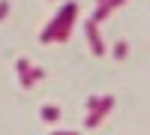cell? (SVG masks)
<instances>
[{
    "mask_svg": "<svg viewBox=\"0 0 150 135\" xmlns=\"http://www.w3.org/2000/svg\"><path fill=\"white\" fill-rule=\"evenodd\" d=\"M42 75H45V69H42V66H30V69L21 75V87H33V84L39 81Z\"/></svg>",
    "mask_w": 150,
    "mask_h": 135,
    "instance_id": "obj_5",
    "label": "cell"
},
{
    "mask_svg": "<svg viewBox=\"0 0 150 135\" xmlns=\"http://www.w3.org/2000/svg\"><path fill=\"white\" fill-rule=\"evenodd\" d=\"M84 33H87V42H90V48H93V57H102L105 54V45H102V36H99V24L93 18L84 21Z\"/></svg>",
    "mask_w": 150,
    "mask_h": 135,
    "instance_id": "obj_3",
    "label": "cell"
},
{
    "mask_svg": "<svg viewBox=\"0 0 150 135\" xmlns=\"http://www.w3.org/2000/svg\"><path fill=\"white\" fill-rule=\"evenodd\" d=\"M9 15V0H0V21Z\"/></svg>",
    "mask_w": 150,
    "mask_h": 135,
    "instance_id": "obj_9",
    "label": "cell"
},
{
    "mask_svg": "<svg viewBox=\"0 0 150 135\" xmlns=\"http://www.w3.org/2000/svg\"><path fill=\"white\" fill-rule=\"evenodd\" d=\"M42 120H45V123H57V120H60V108L57 105H42Z\"/></svg>",
    "mask_w": 150,
    "mask_h": 135,
    "instance_id": "obj_6",
    "label": "cell"
},
{
    "mask_svg": "<svg viewBox=\"0 0 150 135\" xmlns=\"http://www.w3.org/2000/svg\"><path fill=\"white\" fill-rule=\"evenodd\" d=\"M111 108H114V96H99V102L90 108V114H87V120H84V126L87 129H93V126H99L102 120L111 114Z\"/></svg>",
    "mask_w": 150,
    "mask_h": 135,
    "instance_id": "obj_2",
    "label": "cell"
},
{
    "mask_svg": "<svg viewBox=\"0 0 150 135\" xmlns=\"http://www.w3.org/2000/svg\"><path fill=\"white\" fill-rule=\"evenodd\" d=\"M126 51H129V42H126V39H117V42H114V57L123 60V57H126Z\"/></svg>",
    "mask_w": 150,
    "mask_h": 135,
    "instance_id": "obj_7",
    "label": "cell"
},
{
    "mask_svg": "<svg viewBox=\"0 0 150 135\" xmlns=\"http://www.w3.org/2000/svg\"><path fill=\"white\" fill-rule=\"evenodd\" d=\"M102 3H105V0H96V6H102Z\"/></svg>",
    "mask_w": 150,
    "mask_h": 135,
    "instance_id": "obj_11",
    "label": "cell"
},
{
    "mask_svg": "<svg viewBox=\"0 0 150 135\" xmlns=\"http://www.w3.org/2000/svg\"><path fill=\"white\" fill-rule=\"evenodd\" d=\"M51 135H78V132H72V129H69V132H66V129H57V132H51Z\"/></svg>",
    "mask_w": 150,
    "mask_h": 135,
    "instance_id": "obj_10",
    "label": "cell"
},
{
    "mask_svg": "<svg viewBox=\"0 0 150 135\" xmlns=\"http://www.w3.org/2000/svg\"><path fill=\"white\" fill-rule=\"evenodd\" d=\"M15 69H18V75H24V72L30 69V60H27V57H21L18 63H15Z\"/></svg>",
    "mask_w": 150,
    "mask_h": 135,
    "instance_id": "obj_8",
    "label": "cell"
},
{
    "mask_svg": "<svg viewBox=\"0 0 150 135\" xmlns=\"http://www.w3.org/2000/svg\"><path fill=\"white\" fill-rule=\"evenodd\" d=\"M123 3H126V0H105V3H102V6H96V12H93V15H90V18H93V21L99 24V21H105V18H108V15H111V12H114V9H120Z\"/></svg>",
    "mask_w": 150,
    "mask_h": 135,
    "instance_id": "obj_4",
    "label": "cell"
},
{
    "mask_svg": "<svg viewBox=\"0 0 150 135\" xmlns=\"http://www.w3.org/2000/svg\"><path fill=\"white\" fill-rule=\"evenodd\" d=\"M78 18V3L69 0L66 6H60V12L45 24V30L39 33V42H66L72 33V24Z\"/></svg>",
    "mask_w": 150,
    "mask_h": 135,
    "instance_id": "obj_1",
    "label": "cell"
}]
</instances>
